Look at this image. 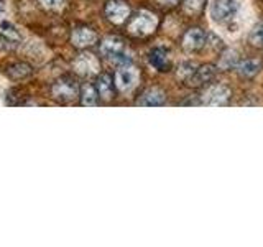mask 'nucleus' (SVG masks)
Returning a JSON list of instances; mask_svg holds the SVG:
<instances>
[{
	"label": "nucleus",
	"instance_id": "f257e3e1",
	"mask_svg": "<svg viewBox=\"0 0 263 247\" xmlns=\"http://www.w3.org/2000/svg\"><path fill=\"white\" fill-rule=\"evenodd\" d=\"M79 93L81 87L78 84V81L72 76H69V74L58 78L51 86V96L63 104L74 102L79 97Z\"/></svg>",
	"mask_w": 263,
	"mask_h": 247
},
{
	"label": "nucleus",
	"instance_id": "f03ea898",
	"mask_svg": "<svg viewBox=\"0 0 263 247\" xmlns=\"http://www.w3.org/2000/svg\"><path fill=\"white\" fill-rule=\"evenodd\" d=\"M156 28H158V19H156L155 13L146 10H142L135 16H132V20L128 23V33L137 38H145L148 35H152Z\"/></svg>",
	"mask_w": 263,
	"mask_h": 247
},
{
	"label": "nucleus",
	"instance_id": "7ed1b4c3",
	"mask_svg": "<svg viewBox=\"0 0 263 247\" xmlns=\"http://www.w3.org/2000/svg\"><path fill=\"white\" fill-rule=\"evenodd\" d=\"M101 53L114 63H122L127 64L130 58L125 55V43L119 37H107L101 43Z\"/></svg>",
	"mask_w": 263,
	"mask_h": 247
},
{
	"label": "nucleus",
	"instance_id": "20e7f679",
	"mask_svg": "<svg viewBox=\"0 0 263 247\" xmlns=\"http://www.w3.org/2000/svg\"><path fill=\"white\" fill-rule=\"evenodd\" d=\"M209 13L216 23H226L238 13V4L235 0H214L209 7Z\"/></svg>",
	"mask_w": 263,
	"mask_h": 247
},
{
	"label": "nucleus",
	"instance_id": "39448f33",
	"mask_svg": "<svg viewBox=\"0 0 263 247\" xmlns=\"http://www.w3.org/2000/svg\"><path fill=\"white\" fill-rule=\"evenodd\" d=\"M140 79V73L135 66L132 64H122L120 68L115 73V87H117L120 93H130L138 84Z\"/></svg>",
	"mask_w": 263,
	"mask_h": 247
},
{
	"label": "nucleus",
	"instance_id": "423d86ee",
	"mask_svg": "<svg viewBox=\"0 0 263 247\" xmlns=\"http://www.w3.org/2000/svg\"><path fill=\"white\" fill-rule=\"evenodd\" d=\"M72 69L79 76H96L101 69V63L92 53H81L76 60L72 61Z\"/></svg>",
	"mask_w": 263,
	"mask_h": 247
},
{
	"label": "nucleus",
	"instance_id": "0eeeda50",
	"mask_svg": "<svg viewBox=\"0 0 263 247\" xmlns=\"http://www.w3.org/2000/svg\"><path fill=\"white\" fill-rule=\"evenodd\" d=\"M105 16L107 20L114 25H122L128 20L130 16V7L123 2V0H109V2L105 4Z\"/></svg>",
	"mask_w": 263,
	"mask_h": 247
},
{
	"label": "nucleus",
	"instance_id": "6e6552de",
	"mask_svg": "<svg viewBox=\"0 0 263 247\" xmlns=\"http://www.w3.org/2000/svg\"><path fill=\"white\" fill-rule=\"evenodd\" d=\"M230 99V89L224 84H214L208 87L202 96V104L205 105H226Z\"/></svg>",
	"mask_w": 263,
	"mask_h": 247
},
{
	"label": "nucleus",
	"instance_id": "1a4fd4ad",
	"mask_svg": "<svg viewBox=\"0 0 263 247\" xmlns=\"http://www.w3.org/2000/svg\"><path fill=\"white\" fill-rule=\"evenodd\" d=\"M96 41H97V33L89 27H78L71 33V45L74 48L84 49L96 45Z\"/></svg>",
	"mask_w": 263,
	"mask_h": 247
},
{
	"label": "nucleus",
	"instance_id": "9d476101",
	"mask_svg": "<svg viewBox=\"0 0 263 247\" xmlns=\"http://www.w3.org/2000/svg\"><path fill=\"white\" fill-rule=\"evenodd\" d=\"M208 43V35L201 30V28H191L186 31V35L183 38V48L187 53H196L201 51V49Z\"/></svg>",
	"mask_w": 263,
	"mask_h": 247
},
{
	"label": "nucleus",
	"instance_id": "9b49d317",
	"mask_svg": "<svg viewBox=\"0 0 263 247\" xmlns=\"http://www.w3.org/2000/svg\"><path fill=\"white\" fill-rule=\"evenodd\" d=\"M22 41L18 28L12 22L0 19V43L4 46H16Z\"/></svg>",
	"mask_w": 263,
	"mask_h": 247
},
{
	"label": "nucleus",
	"instance_id": "f8f14e48",
	"mask_svg": "<svg viewBox=\"0 0 263 247\" xmlns=\"http://www.w3.org/2000/svg\"><path fill=\"white\" fill-rule=\"evenodd\" d=\"M148 63H150L156 71L166 73L171 69V58L170 53L164 48H153L150 53H148Z\"/></svg>",
	"mask_w": 263,
	"mask_h": 247
},
{
	"label": "nucleus",
	"instance_id": "ddd939ff",
	"mask_svg": "<svg viewBox=\"0 0 263 247\" xmlns=\"http://www.w3.org/2000/svg\"><path fill=\"white\" fill-rule=\"evenodd\" d=\"M166 102V94L164 91H161L160 87H148L145 93L140 96V99L137 101V105H163Z\"/></svg>",
	"mask_w": 263,
	"mask_h": 247
},
{
	"label": "nucleus",
	"instance_id": "4468645a",
	"mask_svg": "<svg viewBox=\"0 0 263 247\" xmlns=\"http://www.w3.org/2000/svg\"><path fill=\"white\" fill-rule=\"evenodd\" d=\"M216 76V68L214 66H199V68H196L194 73L191 74V78L187 79V84L189 86H202L205 82H209L214 79Z\"/></svg>",
	"mask_w": 263,
	"mask_h": 247
},
{
	"label": "nucleus",
	"instance_id": "2eb2a0df",
	"mask_svg": "<svg viewBox=\"0 0 263 247\" xmlns=\"http://www.w3.org/2000/svg\"><path fill=\"white\" fill-rule=\"evenodd\" d=\"M8 78L10 79H15V81H20V79H25L28 78L30 74L33 73V68L27 63H22V61H16V63H10L7 64L5 68L2 69Z\"/></svg>",
	"mask_w": 263,
	"mask_h": 247
},
{
	"label": "nucleus",
	"instance_id": "dca6fc26",
	"mask_svg": "<svg viewBox=\"0 0 263 247\" xmlns=\"http://www.w3.org/2000/svg\"><path fill=\"white\" fill-rule=\"evenodd\" d=\"M114 86H115V82L112 81L109 74H99L97 82H96L99 97L104 99V101H110L114 97Z\"/></svg>",
	"mask_w": 263,
	"mask_h": 247
},
{
	"label": "nucleus",
	"instance_id": "f3484780",
	"mask_svg": "<svg viewBox=\"0 0 263 247\" xmlns=\"http://www.w3.org/2000/svg\"><path fill=\"white\" fill-rule=\"evenodd\" d=\"M81 104L86 105V107H94L99 102V93H97V87L90 82H86L84 86L81 87Z\"/></svg>",
	"mask_w": 263,
	"mask_h": 247
},
{
	"label": "nucleus",
	"instance_id": "a211bd4d",
	"mask_svg": "<svg viewBox=\"0 0 263 247\" xmlns=\"http://www.w3.org/2000/svg\"><path fill=\"white\" fill-rule=\"evenodd\" d=\"M260 68H261V63L258 60H253V58H250V60H245V61H240L235 66L237 73L240 74L242 78H253L255 74H258Z\"/></svg>",
	"mask_w": 263,
	"mask_h": 247
},
{
	"label": "nucleus",
	"instance_id": "6ab92c4d",
	"mask_svg": "<svg viewBox=\"0 0 263 247\" xmlns=\"http://www.w3.org/2000/svg\"><path fill=\"white\" fill-rule=\"evenodd\" d=\"M250 41L255 46H263V22L258 23L250 33Z\"/></svg>",
	"mask_w": 263,
	"mask_h": 247
},
{
	"label": "nucleus",
	"instance_id": "aec40b11",
	"mask_svg": "<svg viewBox=\"0 0 263 247\" xmlns=\"http://www.w3.org/2000/svg\"><path fill=\"white\" fill-rule=\"evenodd\" d=\"M40 4L46 10H53V12H60L61 8H64L66 0H40Z\"/></svg>",
	"mask_w": 263,
	"mask_h": 247
},
{
	"label": "nucleus",
	"instance_id": "412c9836",
	"mask_svg": "<svg viewBox=\"0 0 263 247\" xmlns=\"http://www.w3.org/2000/svg\"><path fill=\"white\" fill-rule=\"evenodd\" d=\"M204 0H184V10L189 13H197L202 8Z\"/></svg>",
	"mask_w": 263,
	"mask_h": 247
},
{
	"label": "nucleus",
	"instance_id": "4be33fe9",
	"mask_svg": "<svg viewBox=\"0 0 263 247\" xmlns=\"http://www.w3.org/2000/svg\"><path fill=\"white\" fill-rule=\"evenodd\" d=\"M160 2H161L163 5H175V4L179 2V0H160Z\"/></svg>",
	"mask_w": 263,
	"mask_h": 247
},
{
	"label": "nucleus",
	"instance_id": "5701e85b",
	"mask_svg": "<svg viewBox=\"0 0 263 247\" xmlns=\"http://www.w3.org/2000/svg\"><path fill=\"white\" fill-rule=\"evenodd\" d=\"M5 10V2H4V0H0V13H2Z\"/></svg>",
	"mask_w": 263,
	"mask_h": 247
}]
</instances>
